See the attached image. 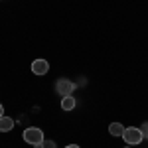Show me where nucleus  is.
<instances>
[{"instance_id":"nucleus-1","label":"nucleus","mask_w":148,"mask_h":148,"mask_svg":"<svg viewBox=\"0 0 148 148\" xmlns=\"http://www.w3.org/2000/svg\"><path fill=\"white\" fill-rule=\"evenodd\" d=\"M123 140H125L128 146H136V144H140L144 140V136H142V130L138 126H126L125 134H123Z\"/></svg>"},{"instance_id":"nucleus-2","label":"nucleus","mask_w":148,"mask_h":148,"mask_svg":"<svg viewBox=\"0 0 148 148\" xmlns=\"http://www.w3.org/2000/svg\"><path fill=\"white\" fill-rule=\"evenodd\" d=\"M22 138L28 142V144H38V142H44L46 138H44V130L42 128H38V126H28L26 130H24V134H22Z\"/></svg>"},{"instance_id":"nucleus-3","label":"nucleus","mask_w":148,"mask_h":148,"mask_svg":"<svg viewBox=\"0 0 148 148\" xmlns=\"http://www.w3.org/2000/svg\"><path fill=\"white\" fill-rule=\"evenodd\" d=\"M56 91L61 95V97H67V95H73L75 91V83L69 79H57L56 83Z\"/></svg>"},{"instance_id":"nucleus-4","label":"nucleus","mask_w":148,"mask_h":148,"mask_svg":"<svg viewBox=\"0 0 148 148\" xmlns=\"http://www.w3.org/2000/svg\"><path fill=\"white\" fill-rule=\"evenodd\" d=\"M47 71H49V63H47L46 59H42V57H38L32 61V73L38 75V77H42V75H46Z\"/></svg>"},{"instance_id":"nucleus-5","label":"nucleus","mask_w":148,"mask_h":148,"mask_svg":"<svg viewBox=\"0 0 148 148\" xmlns=\"http://www.w3.org/2000/svg\"><path fill=\"white\" fill-rule=\"evenodd\" d=\"M125 128H126V126H123V123H111V125H109V132H111V136L123 138Z\"/></svg>"},{"instance_id":"nucleus-6","label":"nucleus","mask_w":148,"mask_h":148,"mask_svg":"<svg viewBox=\"0 0 148 148\" xmlns=\"http://www.w3.org/2000/svg\"><path fill=\"white\" fill-rule=\"evenodd\" d=\"M14 119H10V116H0V132H10L12 128H14Z\"/></svg>"},{"instance_id":"nucleus-7","label":"nucleus","mask_w":148,"mask_h":148,"mask_svg":"<svg viewBox=\"0 0 148 148\" xmlns=\"http://www.w3.org/2000/svg\"><path fill=\"white\" fill-rule=\"evenodd\" d=\"M77 107V101L73 95H67V97H61V109L63 111H73Z\"/></svg>"},{"instance_id":"nucleus-8","label":"nucleus","mask_w":148,"mask_h":148,"mask_svg":"<svg viewBox=\"0 0 148 148\" xmlns=\"http://www.w3.org/2000/svg\"><path fill=\"white\" fill-rule=\"evenodd\" d=\"M140 130H142V136H144V138H148V121H146V123H142Z\"/></svg>"},{"instance_id":"nucleus-9","label":"nucleus","mask_w":148,"mask_h":148,"mask_svg":"<svg viewBox=\"0 0 148 148\" xmlns=\"http://www.w3.org/2000/svg\"><path fill=\"white\" fill-rule=\"evenodd\" d=\"M44 148H57V144L53 140H44Z\"/></svg>"},{"instance_id":"nucleus-10","label":"nucleus","mask_w":148,"mask_h":148,"mask_svg":"<svg viewBox=\"0 0 148 148\" xmlns=\"http://www.w3.org/2000/svg\"><path fill=\"white\" fill-rule=\"evenodd\" d=\"M34 148H44V142H38V144H34Z\"/></svg>"},{"instance_id":"nucleus-11","label":"nucleus","mask_w":148,"mask_h":148,"mask_svg":"<svg viewBox=\"0 0 148 148\" xmlns=\"http://www.w3.org/2000/svg\"><path fill=\"white\" fill-rule=\"evenodd\" d=\"M0 116H4V107H2V103H0Z\"/></svg>"},{"instance_id":"nucleus-12","label":"nucleus","mask_w":148,"mask_h":148,"mask_svg":"<svg viewBox=\"0 0 148 148\" xmlns=\"http://www.w3.org/2000/svg\"><path fill=\"white\" fill-rule=\"evenodd\" d=\"M65 148H81V146H77V144H69V146H65Z\"/></svg>"},{"instance_id":"nucleus-13","label":"nucleus","mask_w":148,"mask_h":148,"mask_svg":"<svg viewBox=\"0 0 148 148\" xmlns=\"http://www.w3.org/2000/svg\"><path fill=\"white\" fill-rule=\"evenodd\" d=\"M125 148H132V146H125Z\"/></svg>"}]
</instances>
